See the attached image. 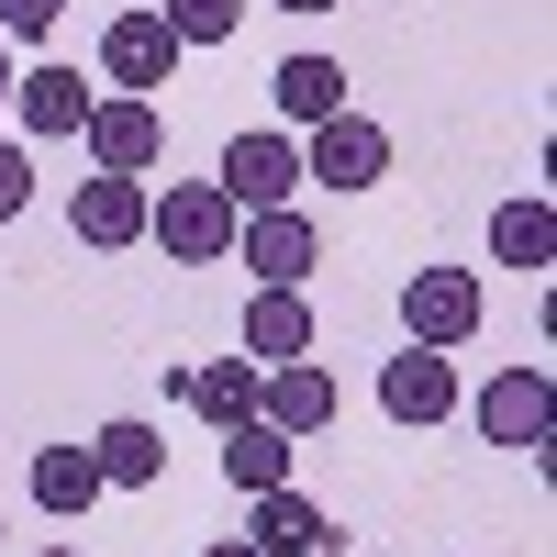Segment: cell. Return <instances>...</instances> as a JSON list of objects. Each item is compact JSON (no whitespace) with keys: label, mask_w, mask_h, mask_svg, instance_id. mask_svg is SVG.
<instances>
[{"label":"cell","mask_w":557,"mask_h":557,"mask_svg":"<svg viewBox=\"0 0 557 557\" xmlns=\"http://www.w3.org/2000/svg\"><path fill=\"white\" fill-rule=\"evenodd\" d=\"M235 201H223V178H168V190H146V235L178 257V268H223L235 257Z\"/></svg>","instance_id":"1"},{"label":"cell","mask_w":557,"mask_h":557,"mask_svg":"<svg viewBox=\"0 0 557 557\" xmlns=\"http://www.w3.org/2000/svg\"><path fill=\"white\" fill-rule=\"evenodd\" d=\"M223 201L235 212H278V201H301V134H278V123H257V134H235L223 146Z\"/></svg>","instance_id":"2"},{"label":"cell","mask_w":557,"mask_h":557,"mask_svg":"<svg viewBox=\"0 0 557 557\" xmlns=\"http://www.w3.org/2000/svg\"><path fill=\"white\" fill-rule=\"evenodd\" d=\"M235 257L257 268V290H301V278L323 268V235H312L301 201H278V212H246L235 223Z\"/></svg>","instance_id":"3"},{"label":"cell","mask_w":557,"mask_h":557,"mask_svg":"<svg viewBox=\"0 0 557 557\" xmlns=\"http://www.w3.org/2000/svg\"><path fill=\"white\" fill-rule=\"evenodd\" d=\"M480 312H491V301H480L469 268H412V278H401V335H412V346H469Z\"/></svg>","instance_id":"4"},{"label":"cell","mask_w":557,"mask_h":557,"mask_svg":"<svg viewBox=\"0 0 557 557\" xmlns=\"http://www.w3.org/2000/svg\"><path fill=\"white\" fill-rule=\"evenodd\" d=\"M301 178H323V190H380V178H391V134L368 123V112L312 123L301 134Z\"/></svg>","instance_id":"5"},{"label":"cell","mask_w":557,"mask_h":557,"mask_svg":"<svg viewBox=\"0 0 557 557\" xmlns=\"http://www.w3.org/2000/svg\"><path fill=\"white\" fill-rule=\"evenodd\" d=\"M78 146H89V168H112V178H146V168H157V146H168V123H157V101L112 89V101H89Z\"/></svg>","instance_id":"6"},{"label":"cell","mask_w":557,"mask_h":557,"mask_svg":"<svg viewBox=\"0 0 557 557\" xmlns=\"http://www.w3.org/2000/svg\"><path fill=\"white\" fill-rule=\"evenodd\" d=\"M178 57H190V45H178L157 12H112V34H101V78L134 89V101H157V89L178 78Z\"/></svg>","instance_id":"7"},{"label":"cell","mask_w":557,"mask_h":557,"mask_svg":"<svg viewBox=\"0 0 557 557\" xmlns=\"http://www.w3.org/2000/svg\"><path fill=\"white\" fill-rule=\"evenodd\" d=\"M380 412H391V424H446V412H457L446 346H401V357L380 368Z\"/></svg>","instance_id":"8"},{"label":"cell","mask_w":557,"mask_h":557,"mask_svg":"<svg viewBox=\"0 0 557 557\" xmlns=\"http://www.w3.org/2000/svg\"><path fill=\"white\" fill-rule=\"evenodd\" d=\"M89 101H101V89H89L67 57L12 67V123H23V134H78V123H89Z\"/></svg>","instance_id":"9"},{"label":"cell","mask_w":557,"mask_h":557,"mask_svg":"<svg viewBox=\"0 0 557 557\" xmlns=\"http://www.w3.org/2000/svg\"><path fill=\"white\" fill-rule=\"evenodd\" d=\"M257 424H278V435H323L335 424V380H323L312 357H290V368H257Z\"/></svg>","instance_id":"10"},{"label":"cell","mask_w":557,"mask_h":557,"mask_svg":"<svg viewBox=\"0 0 557 557\" xmlns=\"http://www.w3.org/2000/svg\"><path fill=\"white\" fill-rule=\"evenodd\" d=\"M546 424H557L546 368H502V380L480 391V435H491V446H546Z\"/></svg>","instance_id":"11"},{"label":"cell","mask_w":557,"mask_h":557,"mask_svg":"<svg viewBox=\"0 0 557 557\" xmlns=\"http://www.w3.org/2000/svg\"><path fill=\"white\" fill-rule=\"evenodd\" d=\"M257 502V513H246V546L257 557H312L323 535H335V524H323V502H301L290 480H278V491H246Z\"/></svg>","instance_id":"12"},{"label":"cell","mask_w":557,"mask_h":557,"mask_svg":"<svg viewBox=\"0 0 557 557\" xmlns=\"http://www.w3.org/2000/svg\"><path fill=\"white\" fill-rule=\"evenodd\" d=\"M67 223H78V246H134L146 235V178H78V201H67Z\"/></svg>","instance_id":"13"},{"label":"cell","mask_w":557,"mask_h":557,"mask_svg":"<svg viewBox=\"0 0 557 557\" xmlns=\"http://www.w3.org/2000/svg\"><path fill=\"white\" fill-rule=\"evenodd\" d=\"M178 401H190L212 435L246 424V412H257V357H201V368H178Z\"/></svg>","instance_id":"14"},{"label":"cell","mask_w":557,"mask_h":557,"mask_svg":"<svg viewBox=\"0 0 557 557\" xmlns=\"http://www.w3.org/2000/svg\"><path fill=\"white\" fill-rule=\"evenodd\" d=\"M268 101H278V123H335L346 112V67L335 57H278V78H268Z\"/></svg>","instance_id":"15"},{"label":"cell","mask_w":557,"mask_h":557,"mask_svg":"<svg viewBox=\"0 0 557 557\" xmlns=\"http://www.w3.org/2000/svg\"><path fill=\"white\" fill-rule=\"evenodd\" d=\"M246 357H257V368L312 357V301H301V290H257V301H246Z\"/></svg>","instance_id":"16"},{"label":"cell","mask_w":557,"mask_h":557,"mask_svg":"<svg viewBox=\"0 0 557 557\" xmlns=\"http://www.w3.org/2000/svg\"><path fill=\"white\" fill-rule=\"evenodd\" d=\"M101 491H112V480H101V457H89V446H45V457H34V502H45L57 524H78Z\"/></svg>","instance_id":"17"},{"label":"cell","mask_w":557,"mask_h":557,"mask_svg":"<svg viewBox=\"0 0 557 557\" xmlns=\"http://www.w3.org/2000/svg\"><path fill=\"white\" fill-rule=\"evenodd\" d=\"M290 435H278V424H257V412H246V424H223V480H235V491H278V480H290Z\"/></svg>","instance_id":"18"},{"label":"cell","mask_w":557,"mask_h":557,"mask_svg":"<svg viewBox=\"0 0 557 557\" xmlns=\"http://www.w3.org/2000/svg\"><path fill=\"white\" fill-rule=\"evenodd\" d=\"M89 457H101V480H112V491H157V480H168V446H157V424H134V412L89 435Z\"/></svg>","instance_id":"19"},{"label":"cell","mask_w":557,"mask_h":557,"mask_svg":"<svg viewBox=\"0 0 557 557\" xmlns=\"http://www.w3.org/2000/svg\"><path fill=\"white\" fill-rule=\"evenodd\" d=\"M491 257H502V268H546V257H557V212H546V201H502V212H491Z\"/></svg>","instance_id":"20"},{"label":"cell","mask_w":557,"mask_h":557,"mask_svg":"<svg viewBox=\"0 0 557 557\" xmlns=\"http://www.w3.org/2000/svg\"><path fill=\"white\" fill-rule=\"evenodd\" d=\"M157 23H168L178 45H223V34L246 23V0H157Z\"/></svg>","instance_id":"21"},{"label":"cell","mask_w":557,"mask_h":557,"mask_svg":"<svg viewBox=\"0 0 557 557\" xmlns=\"http://www.w3.org/2000/svg\"><path fill=\"white\" fill-rule=\"evenodd\" d=\"M57 23H67V0H0V34L12 45H45Z\"/></svg>","instance_id":"22"},{"label":"cell","mask_w":557,"mask_h":557,"mask_svg":"<svg viewBox=\"0 0 557 557\" xmlns=\"http://www.w3.org/2000/svg\"><path fill=\"white\" fill-rule=\"evenodd\" d=\"M23 201H34V157H23V146H0V223H12Z\"/></svg>","instance_id":"23"},{"label":"cell","mask_w":557,"mask_h":557,"mask_svg":"<svg viewBox=\"0 0 557 557\" xmlns=\"http://www.w3.org/2000/svg\"><path fill=\"white\" fill-rule=\"evenodd\" d=\"M0 112H12V34H0Z\"/></svg>","instance_id":"24"},{"label":"cell","mask_w":557,"mask_h":557,"mask_svg":"<svg viewBox=\"0 0 557 557\" xmlns=\"http://www.w3.org/2000/svg\"><path fill=\"white\" fill-rule=\"evenodd\" d=\"M201 557H257V546H246V535H223V546H201Z\"/></svg>","instance_id":"25"},{"label":"cell","mask_w":557,"mask_h":557,"mask_svg":"<svg viewBox=\"0 0 557 557\" xmlns=\"http://www.w3.org/2000/svg\"><path fill=\"white\" fill-rule=\"evenodd\" d=\"M278 12H335V0H278Z\"/></svg>","instance_id":"26"},{"label":"cell","mask_w":557,"mask_h":557,"mask_svg":"<svg viewBox=\"0 0 557 557\" xmlns=\"http://www.w3.org/2000/svg\"><path fill=\"white\" fill-rule=\"evenodd\" d=\"M45 557H78V546H45Z\"/></svg>","instance_id":"27"}]
</instances>
